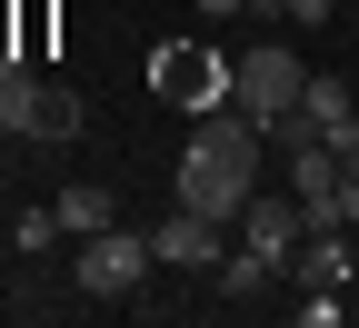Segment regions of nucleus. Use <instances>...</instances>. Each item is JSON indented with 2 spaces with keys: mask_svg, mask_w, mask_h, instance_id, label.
Returning a JSON list of instances; mask_svg holds the SVG:
<instances>
[{
  "mask_svg": "<svg viewBox=\"0 0 359 328\" xmlns=\"http://www.w3.org/2000/svg\"><path fill=\"white\" fill-rule=\"evenodd\" d=\"M349 249H359V239H349Z\"/></svg>",
  "mask_w": 359,
  "mask_h": 328,
  "instance_id": "a211bd4d",
  "label": "nucleus"
},
{
  "mask_svg": "<svg viewBox=\"0 0 359 328\" xmlns=\"http://www.w3.org/2000/svg\"><path fill=\"white\" fill-rule=\"evenodd\" d=\"M0 129H11V139H80V90L30 80V70L0 60Z\"/></svg>",
  "mask_w": 359,
  "mask_h": 328,
  "instance_id": "f03ea898",
  "label": "nucleus"
},
{
  "mask_svg": "<svg viewBox=\"0 0 359 328\" xmlns=\"http://www.w3.org/2000/svg\"><path fill=\"white\" fill-rule=\"evenodd\" d=\"M299 80H309V70H299L290 40H259L250 60H230V100H240V110L259 120V139H269V120H290V110H299Z\"/></svg>",
  "mask_w": 359,
  "mask_h": 328,
  "instance_id": "7ed1b4c3",
  "label": "nucleus"
},
{
  "mask_svg": "<svg viewBox=\"0 0 359 328\" xmlns=\"http://www.w3.org/2000/svg\"><path fill=\"white\" fill-rule=\"evenodd\" d=\"M330 10H339V0H280V20H299V30H320Z\"/></svg>",
  "mask_w": 359,
  "mask_h": 328,
  "instance_id": "4468645a",
  "label": "nucleus"
},
{
  "mask_svg": "<svg viewBox=\"0 0 359 328\" xmlns=\"http://www.w3.org/2000/svg\"><path fill=\"white\" fill-rule=\"evenodd\" d=\"M0 150H11V129H0Z\"/></svg>",
  "mask_w": 359,
  "mask_h": 328,
  "instance_id": "f3484780",
  "label": "nucleus"
},
{
  "mask_svg": "<svg viewBox=\"0 0 359 328\" xmlns=\"http://www.w3.org/2000/svg\"><path fill=\"white\" fill-rule=\"evenodd\" d=\"M290 269H299V289H349V278H359V249L339 239V229H309Z\"/></svg>",
  "mask_w": 359,
  "mask_h": 328,
  "instance_id": "1a4fd4ad",
  "label": "nucleus"
},
{
  "mask_svg": "<svg viewBox=\"0 0 359 328\" xmlns=\"http://www.w3.org/2000/svg\"><path fill=\"white\" fill-rule=\"evenodd\" d=\"M160 90H170L180 110H219V100H230V70H219L210 50H170L160 60Z\"/></svg>",
  "mask_w": 359,
  "mask_h": 328,
  "instance_id": "0eeeda50",
  "label": "nucleus"
},
{
  "mask_svg": "<svg viewBox=\"0 0 359 328\" xmlns=\"http://www.w3.org/2000/svg\"><path fill=\"white\" fill-rule=\"evenodd\" d=\"M299 328H339V289H309L299 299Z\"/></svg>",
  "mask_w": 359,
  "mask_h": 328,
  "instance_id": "ddd939ff",
  "label": "nucleus"
},
{
  "mask_svg": "<svg viewBox=\"0 0 359 328\" xmlns=\"http://www.w3.org/2000/svg\"><path fill=\"white\" fill-rule=\"evenodd\" d=\"M219 239H230V229L200 219V209H170V219L150 229V249H160L170 269H219Z\"/></svg>",
  "mask_w": 359,
  "mask_h": 328,
  "instance_id": "39448f33",
  "label": "nucleus"
},
{
  "mask_svg": "<svg viewBox=\"0 0 359 328\" xmlns=\"http://www.w3.org/2000/svg\"><path fill=\"white\" fill-rule=\"evenodd\" d=\"M150 259H160V249L140 239V229H120V219H110L100 239H80V269H70V278H80V299H130Z\"/></svg>",
  "mask_w": 359,
  "mask_h": 328,
  "instance_id": "20e7f679",
  "label": "nucleus"
},
{
  "mask_svg": "<svg viewBox=\"0 0 359 328\" xmlns=\"http://www.w3.org/2000/svg\"><path fill=\"white\" fill-rule=\"evenodd\" d=\"M200 10H250V0H200Z\"/></svg>",
  "mask_w": 359,
  "mask_h": 328,
  "instance_id": "dca6fc26",
  "label": "nucleus"
},
{
  "mask_svg": "<svg viewBox=\"0 0 359 328\" xmlns=\"http://www.w3.org/2000/svg\"><path fill=\"white\" fill-rule=\"evenodd\" d=\"M110 219H120V199L100 190V179H70V190H60V239H100Z\"/></svg>",
  "mask_w": 359,
  "mask_h": 328,
  "instance_id": "9d476101",
  "label": "nucleus"
},
{
  "mask_svg": "<svg viewBox=\"0 0 359 328\" xmlns=\"http://www.w3.org/2000/svg\"><path fill=\"white\" fill-rule=\"evenodd\" d=\"M11 239H20V249H30V259H40V249H50V239H60V209H30V219H20V229H11Z\"/></svg>",
  "mask_w": 359,
  "mask_h": 328,
  "instance_id": "f8f14e48",
  "label": "nucleus"
},
{
  "mask_svg": "<svg viewBox=\"0 0 359 328\" xmlns=\"http://www.w3.org/2000/svg\"><path fill=\"white\" fill-rule=\"evenodd\" d=\"M330 159H339V169H359V120H349V129L330 139Z\"/></svg>",
  "mask_w": 359,
  "mask_h": 328,
  "instance_id": "2eb2a0df",
  "label": "nucleus"
},
{
  "mask_svg": "<svg viewBox=\"0 0 359 328\" xmlns=\"http://www.w3.org/2000/svg\"><path fill=\"white\" fill-rule=\"evenodd\" d=\"M299 229H309L299 199H250V209H240V249H259V259L290 269V259H299Z\"/></svg>",
  "mask_w": 359,
  "mask_h": 328,
  "instance_id": "423d86ee",
  "label": "nucleus"
},
{
  "mask_svg": "<svg viewBox=\"0 0 359 328\" xmlns=\"http://www.w3.org/2000/svg\"><path fill=\"white\" fill-rule=\"evenodd\" d=\"M259 199V120L230 110H200V139L180 150V209H200L219 229H240V209Z\"/></svg>",
  "mask_w": 359,
  "mask_h": 328,
  "instance_id": "f257e3e1",
  "label": "nucleus"
},
{
  "mask_svg": "<svg viewBox=\"0 0 359 328\" xmlns=\"http://www.w3.org/2000/svg\"><path fill=\"white\" fill-rule=\"evenodd\" d=\"M269 278H280V259H259V249H230V259H219V289H230V299H259Z\"/></svg>",
  "mask_w": 359,
  "mask_h": 328,
  "instance_id": "9b49d317",
  "label": "nucleus"
},
{
  "mask_svg": "<svg viewBox=\"0 0 359 328\" xmlns=\"http://www.w3.org/2000/svg\"><path fill=\"white\" fill-rule=\"evenodd\" d=\"M299 120H309V139L330 150V139H339V129L359 120V90H349L339 70H309V80H299Z\"/></svg>",
  "mask_w": 359,
  "mask_h": 328,
  "instance_id": "6e6552de",
  "label": "nucleus"
}]
</instances>
